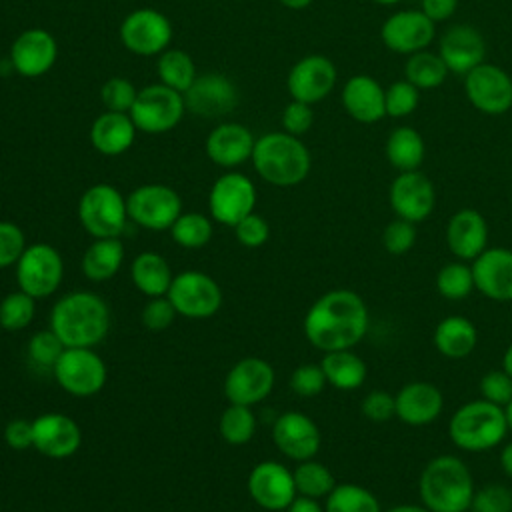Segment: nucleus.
Segmentation results:
<instances>
[{
  "instance_id": "obj_1",
  "label": "nucleus",
  "mask_w": 512,
  "mask_h": 512,
  "mask_svg": "<svg viewBox=\"0 0 512 512\" xmlns=\"http://www.w3.org/2000/svg\"><path fill=\"white\" fill-rule=\"evenodd\" d=\"M302 326L314 348L322 352L350 350L366 336L370 314L358 292L336 288L312 302Z\"/></svg>"
},
{
  "instance_id": "obj_2",
  "label": "nucleus",
  "mask_w": 512,
  "mask_h": 512,
  "mask_svg": "<svg viewBox=\"0 0 512 512\" xmlns=\"http://www.w3.org/2000/svg\"><path fill=\"white\" fill-rule=\"evenodd\" d=\"M108 328V306L94 292H68L52 306L50 330L64 348H94L104 340Z\"/></svg>"
},
{
  "instance_id": "obj_3",
  "label": "nucleus",
  "mask_w": 512,
  "mask_h": 512,
  "mask_svg": "<svg viewBox=\"0 0 512 512\" xmlns=\"http://www.w3.org/2000/svg\"><path fill=\"white\" fill-rule=\"evenodd\" d=\"M418 490L430 512H468L476 486L464 460L440 454L420 472Z\"/></svg>"
},
{
  "instance_id": "obj_4",
  "label": "nucleus",
  "mask_w": 512,
  "mask_h": 512,
  "mask_svg": "<svg viewBox=\"0 0 512 512\" xmlns=\"http://www.w3.org/2000/svg\"><path fill=\"white\" fill-rule=\"evenodd\" d=\"M252 164L260 178L272 186H296L306 180L312 158L298 136L288 132H268L254 142Z\"/></svg>"
},
{
  "instance_id": "obj_5",
  "label": "nucleus",
  "mask_w": 512,
  "mask_h": 512,
  "mask_svg": "<svg viewBox=\"0 0 512 512\" xmlns=\"http://www.w3.org/2000/svg\"><path fill=\"white\" fill-rule=\"evenodd\" d=\"M508 434L504 408L484 398L458 406L448 422L452 444L464 452H484L496 448Z\"/></svg>"
},
{
  "instance_id": "obj_6",
  "label": "nucleus",
  "mask_w": 512,
  "mask_h": 512,
  "mask_svg": "<svg viewBox=\"0 0 512 512\" xmlns=\"http://www.w3.org/2000/svg\"><path fill=\"white\" fill-rule=\"evenodd\" d=\"M78 218L94 238H118L126 228V198L112 184L90 186L78 202Z\"/></svg>"
},
{
  "instance_id": "obj_7",
  "label": "nucleus",
  "mask_w": 512,
  "mask_h": 512,
  "mask_svg": "<svg viewBox=\"0 0 512 512\" xmlns=\"http://www.w3.org/2000/svg\"><path fill=\"white\" fill-rule=\"evenodd\" d=\"M184 110V96L160 82L138 90L134 106L128 114L136 130L146 134H162L172 130L182 120Z\"/></svg>"
},
{
  "instance_id": "obj_8",
  "label": "nucleus",
  "mask_w": 512,
  "mask_h": 512,
  "mask_svg": "<svg viewBox=\"0 0 512 512\" xmlns=\"http://www.w3.org/2000/svg\"><path fill=\"white\" fill-rule=\"evenodd\" d=\"M64 276V262L60 252L46 244H30L16 262V282L26 294L38 298H48L56 292Z\"/></svg>"
},
{
  "instance_id": "obj_9",
  "label": "nucleus",
  "mask_w": 512,
  "mask_h": 512,
  "mask_svg": "<svg viewBox=\"0 0 512 512\" xmlns=\"http://www.w3.org/2000/svg\"><path fill=\"white\" fill-rule=\"evenodd\" d=\"M166 296L172 302L176 314L194 320L214 316L222 304V290L216 280L198 270L176 274Z\"/></svg>"
},
{
  "instance_id": "obj_10",
  "label": "nucleus",
  "mask_w": 512,
  "mask_h": 512,
  "mask_svg": "<svg viewBox=\"0 0 512 512\" xmlns=\"http://www.w3.org/2000/svg\"><path fill=\"white\" fill-rule=\"evenodd\" d=\"M52 374L62 390L78 398L94 396L106 384V364L92 348H64Z\"/></svg>"
},
{
  "instance_id": "obj_11",
  "label": "nucleus",
  "mask_w": 512,
  "mask_h": 512,
  "mask_svg": "<svg viewBox=\"0 0 512 512\" xmlns=\"http://www.w3.org/2000/svg\"><path fill=\"white\" fill-rule=\"evenodd\" d=\"M128 218L148 230H168L182 214V200L166 184H144L126 198Z\"/></svg>"
},
{
  "instance_id": "obj_12",
  "label": "nucleus",
  "mask_w": 512,
  "mask_h": 512,
  "mask_svg": "<svg viewBox=\"0 0 512 512\" xmlns=\"http://www.w3.org/2000/svg\"><path fill=\"white\" fill-rule=\"evenodd\" d=\"M468 102L482 114L500 116L512 108V78L496 64L482 62L464 76Z\"/></svg>"
},
{
  "instance_id": "obj_13",
  "label": "nucleus",
  "mask_w": 512,
  "mask_h": 512,
  "mask_svg": "<svg viewBox=\"0 0 512 512\" xmlns=\"http://www.w3.org/2000/svg\"><path fill=\"white\" fill-rule=\"evenodd\" d=\"M120 40L132 54H162L172 40V24L162 12L154 8H138L122 20Z\"/></svg>"
},
{
  "instance_id": "obj_14",
  "label": "nucleus",
  "mask_w": 512,
  "mask_h": 512,
  "mask_svg": "<svg viewBox=\"0 0 512 512\" xmlns=\"http://www.w3.org/2000/svg\"><path fill=\"white\" fill-rule=\"evenodd\" d=\"M256 188L252 180L240 172H226L210 188L208 208L216 222L236 226L244 216L254 212Z\"/></svg>"
},
{
  "instance_id": "obj_15",
  "label": "nucleus",
  "mask_w": 512,
  "mask_h": 512,
  "mask_svg": "<svg viewBox=\"0 0 512 512\" xmlns=\"http://www.w3.org/2000/svg\"><path fill=\"white\" fill-rule=\"evenodd\" d=\"M388 198L394 214L414 224L424 222L436 206L434 184L420 170L398 172V176L390 184Z\"/></svg>"
},
{
  "instance_id": "obj_16",
  "label": "nucleus",
  "mask_w": 512,
  "mask_h": 512,
  "mask_svg": "<svg viewBox=\"0 0 512 512\" xmlns=\"http://www.w3.org/2000/svg\"><path fill=\"white\" fill-rule=\"evenodd\" d=\"M436 34V24L422 10H400L390 14L382 28L380 38L384 46L396 54H414L426 50Z\"/></svg>"
},
{
  "instance_id": "obj_17",
  "label": "nucleus",
  "mask_w": 512,
  "mask_h": 512,
  "mask_svg": "<svg viewBox=\"0 0 512 512\" xmlns=\"http://www.w3.org/2000/svg\"><path fill=\"white\" fill-rule=\"evenodd\" d=\"M182 96L186 110L202 118H222L238 104V90L234 82L220 72L196 76L192 86Z\"/></svg>"
},
{
  "instance_id": "obj_18",
  "label": "nucleus",
  "mask_w": 512,
  "mask_h": 512,
  "mask_svg": "<svg viewBox=\"0 0 512 512\" xmlns=\"http://www.w3.org/2000/svg\"><path fill=\"white\" fill-rule=\"evenodd\" d=\"M248 492L260 508L270 512L286 510L298 496L294 474L274 460H264L250 470Z\"/></svg>"
},
{
  "instance_id": "obj_19",
  "label": "nucleus",
  "mask_w": 512,
  "mask_h": 512,
  "mask_svg": "<svg viewBox=\"0 0 512 512\" xmlns=\"http://www.w3.org/2000/svg\"><path fill=\"white\" fill-rule=\"evenodd\" d=\"M336 78H338V72L330 58L322 54H310L300 58L290 68L286 86L292 100L316 104L332 92Z\"/></svg>"
},
{
  "instance_id": "obj_20",
  "label": "nucleus",
  "mask_w": 512,
  "mask_h": 512,
  "mask_svg": "<svg viewBox=\"0 0 512 512\" xmlns=\"http://www.w3.org/2000/svg\"><path fill=\"white\" fill-rule=\"evenodd\" d=\"M274 386L272 366L256 356L238 360L224 380V394L230 404L252 406L262 402Z\"/></svg>"
},
{
  "instance_id": "obj_21",
  "label": "nucleus",
  "mask_w": 512,
  "mask_h": 512,
  "mask_svg": "<svg viewBox=\"0 0 512 512\" xmlns=\"http://www.w3.org/2000/svg\"><path fill=\"white\" fill-rule=\"evenodd\" d=\"M58 58L56 38L44 28H28L16 36L10 48V64L24 78L46 74Z\"/></svg>"
},
{
  "instance_id": "obj_22",
  "label": "nucleus",
  "mask_w": 512,
  "mask_h": 512,
  "mask_svg": "<svg viewBox=\"0 0 512 512\" xmlns=\"http://www.w3.org/2000/svg\"><path fill=\"white\" fill-rule=\"evenodd\" d=\"M272 440L284 456L304 462L318 454L322 438L310 416L302 412H284L272 426Z\"/></svg>"
},
{
  "instance_id": "obj_23",
  "label": "nucleus",
  "mask_w": 512,
  "mask_h": 512,
  "mask_svg": "<svg viewBox=\"0 0 512 512\" xmlns=\"http://www.w3.org/2000/svg\"><path fill=\"white\" fill-rule=\"evenodd\" d=\"M474 288L494 302H512V250L486 248L472 260Z\"/></svg>"
},
{
  "instance_id": "obj_24",
  "label": "nucleus",
  "mask_w": 512,
  "mask_h": 512,
  "mask_svg": "<svg viewBox=\"0 0 512 512\" xmlns=\"http://www.w3.org/2000/svg\"><path fill=\"white\" fill-rule=\"evenodd\" d=\"M34 448L48 458H68L82 442V432L76 420L60 412H46L32 420Z\"/></svg>"
},
{
  "instance_id": "obj_25",
  "label": "nucleus",
  "mask_w": 512,
  "mask_h": 512,
  "mask_svg": "<svg viewBox=\"0 0 512 512\" xmlns=\"http://www.w3.org/2000/svg\"><path fill=\"white\" fill-rule=\"evenodd\" d=\"M438 54L450 72L466 76L472 68L484 62L486 44L474 26L454 24L442 34Z\"/></svg>"
},
{
  "instance_id": "obj_26",
  "label": "nucleus",
  "mask_w": 512,
  "mask_h": 512,
  "mask_svg": "<svg viewBox=\"0 0 512 512\" xmlns=\"http://www.w3.org/2000/svg\"><path fill=\"white\" fill-rule=\"evenodd\" d=\"M396 418L408 426L432 424L444 410V396L432 382L414 380L404 384L396 394Z\"/></svg>"
},
{
  "instance_id": "obj_27",
  "label": "nucleus",
  "mask_w": 512,
  "mask_h": 512,
  "mask_svg": "<svg viewBox=\"0 0 512 512\" xmlns=\"http://www.w3.org/2000/svg\"><path fill=\"white\" fill-rule=\"evenodd\" d=\"M446 244L458 260L472 262L488 248L486 218L474 208H460L446 224Z\"/></svg>"
},
{
  "instance_id": "obj_28",
  "label": "nucleus",
  "mask_w": 512,
  "mask_h": 512,
  "mask_svg": "<svg viewBox=\"0 0 512 512\" xmlns=\"http://www.w3.org/2000/svg\"><path fill=\"white\" fill-rule=\"evenodd\" d=\"M254 142L256 138L244 124L224 122L208 134L206 154L214 164L222 168H234L252 158Z\"/></svg>"
},
{
  "instance_id": "obj_29",
  "label": "nucleus",
  "mask_w": 512,
  "mask_h": 512,
  "mask_svg": "<svg viewBox=\"0 0 512 512\" xmlns=\"http://www.w3.org/2000/svg\"><path fill=\"white\" fill-rule=\"evenodd\" d=\"M342 106L356 122L374 124L386 116L384 88L368 74L350 76L342 88Z\"/></svg>"
},
{
  "instance_id": "obj_30",
  "label": "nucleus",
  "mask_w": 512,
  "mask_h": 512,
  "mask_svg": "<svg viewBox=\"0 0 512 512\" xmlns=\"http://www.w3.org/2000/svg\"><path fill=\"white\" fill-rule=\"evenodd\" d=\"M136 138V126L126 112H104L90 126V142L104 156L124 154Z\"/></svg>"
},
{
  "instance_id": "obj_31",
  "label": "nucleus",
  "mask_w": 512,
  "mask_h": 512,
  "mask_svg": "<svg viewBox=\"0 0 512 512\" xmlns=\"http://www.w3.org/2000/svg\"><path fill=\"white\" fill-rule=\"evenodd\" d=\"M432 342L444 358L460 360L472 354L476 348L478 330L466 316H446L436 324Z\"/></svg>"
},
{
  "instance_id": "obj_32",
  "label": "nucleus",
  "mask_w": 512,
  "mask_h": 512,
  "mask_svg": "<svg viewBox=\"0 0 512 512\" xmlns=\"http://www.w3.org/2000/svg\"><path fill=\"white\" fill-rule=\"evenodd\" d=\"M130 276H132L134 286L142 294H146L150 298L166 296L168 288L172 284V278H174L166 258L156 254V252H142V254H138L132 260Z\"/></svg>"
},
{
  "instance_id": "obj_33",
  "label": "nucleus",
  "mask_w": 512,
  "mask_h": 512,
  "mask_svg": "<svg viewBox=\"0 0 512 512\" xmlns=\"http://www.w3.org/2000/svg\"><path fill=\"white\" fill-rule=\"evenodd\" d=\"M384 152L392 168H396L398 172H410V170H418L420 164L424 162L426 146H424V138L416 128L400 126L388 134Z\"/></svg>"
},
{
  "instance_id": "obj_34",
  "label": "nucleus",
  "mask_w": 512,
  "mask_h": 512,
  "mask_svg": "<svg viewBox=\"0 0 512 512\" xmlns=\"http://www.w3.org/2000/svg\"><path fill=\"white\" fill-rule=\"evenodd\" d=\"M326 382L338 390H356L364 384L368 368L366 362L350 350H334L324 352L320 362Z\"/></svg>"
},
{
  "instance_id": "obj_35",
  "label": "nucleus",
  "mask_w": 512,
  "mask_h": 512,
  "mask_svg": "<svg viewBox=\"0 0 512 512\" xmlns=\"http://www.w3.org/2000/svg\"><path fill=\"white\" fill-rule=\"evenodd\" d=\"M124 260L120 238H96L82 256V272L92 282L110 280Z\"/></svg>"
},
{
  "instance_id": "obj_36",
  "label": "nucleus",
  "mask_w": 512,
  "mask_h": 512,
  "mask_svg": "<svg viewBox=\"0 0 512 512\" xmlns=\"http://www.w3.org/2000/svg\"><path fill=\"white\" fill-rule=\"evenodd\" d=\"M448 66L444 64L440 54L430 50H420L408 56L404 66V76L412 82L418 90H432L444 84L448 76Z\"/></svg>"
},
{
  "instance_id": "obj_37",
  "label": "nucleus",
  "mask_w": 512,
  "mask_h": 512,
  "mask_svg": "<svg viewBox=\"0 0 512 512\" xmlns=\"http://www.w3.org/2000/svg\"><path fill=\"white\" fill-rule=\"evenodd\" d=\"M156 70L160 82L180 94H184L198 76L194 60L178 48H166L158 58Z\"/></svg>"
},
{
  "instance_id": "obj_38",
  "label": "nucleus",
  "mask_w": 512,
  "mask_h": 512,
  "mask_svg": "<svg viewBox=\"0 0 512 512\" xmlns=\"http://www.w3.org/2000/svg\"><path fill=\"white\" fill-rule=\"evenodd\" d=\"M326 512H382L378 498L364 486L344 482L336 484L326 496Z\"/></svg>"
},
{
  "instance_id": "obj_39",
  "label": "nucleus",
  "mask_w": 512,
  "mask_h": 512,
  "mask_svg": "<svg viewBox=\"0 0 512 512\" xmlns=\"http://www.w3.org/2000/svg\"><path fill=\"white\" fill-rule=\"evenodd\" d=\"M292 474H294L296 492L300 496H308L316 500L326 498L336 486V480L330 468L324 466L322 462H316L314 458L300 462Z\"/></svg>"
},
{
  "instance_id": "obj_40",
  "label": "nucleus",
  "mask_w": 512,
  "mask_h": 512,
  "mask_svg": "<svg viewBox=\"0 0 512 512\" xmlns=\"http://www.w3.org/2000/svg\"><path fill=\"white\" fill-rule=\"evenodd\" d=\"M220 436L232 444V446H242L252 440L256 432V416L250 410V406L244 404H230L218 422Z\"/></svg>"
},
{
  "instance_id": "obj_41",
  "label": "nucleus",
  "mask_w": 512,
  "mask_h": 512,
  "mask_svg": "<svg viewBox=\"0 0 512 512\" xmlns=\"http://www.w3.org/2000/svg\"><path fill=\"white\" fill-rule=\"evenodd\" d=\"M436 290L446 300H464L474 290L472 266L464 260L444 264L436 274Z\"/></svg>"
},
{
  "instance_id": "obj_42",
  "label": "nucleus",
  "mask_w": 512,
  "mask_h": 512,
  "mask_svg": "<svg viewBox=\"0 0 512 512\" xmlns=\"http://www.w3.org/2000/svg\"><path fill=\"white\" fill-rule=\"evenodd\" d=\"M170 234L182 248H202L212 238V222L200 212H182L170 226Z\"/></svg>"
},
{
  "instance_id": "obj_43",
  "label": "nucleus",
  "mask_w": 512,
  "mask_h": 512,
  "mask_svg": "<svg viewBox=\"0 0 512 512\" xmlns=\"http://www.w3.org/2000/svg\"><path fill=\"white\" fill-rule=\"evenodd\" d=\"M36 312V298L24 290L10 292L0 302V326L8 332H18L26 328Z\"/></svg>"
},
{
  "instance_id": "obj_44",
  "label": "nucleus",
  "mask_w": 512,
  "mask_h": 512,
  "mask_svg": "<svg viewBox=\"0 0 512 512\" xmlns=\"http://www.w3.org/2000/svg\"><path fill=\"white\" fill-rule=\"evenodd\" d=\"M62 352H64V344L60 342V338L50 328L36 332L28 340V348H26L28 362L36 370H42V372H48V370L52 372Z\"/></svg>"
},
{
  "instance_id": "obj_45",
  "label": "nucleus",
  "mask_w": 512,
  "mask_h": 512,
  "mask_svg": "<svg viewBox=\"0 0 512 512\" xmlns=\"http://www.w3.org/2000/svg\"><path fill=\"white\" fill-rule=\"evenodd\" d=\"M418 102H420V90L406 78L392 82L384 90L386 116H390V118L410 116L418 108Z\"/></svg>"
},
{
  "instance_id": "obj_46",
  "label": "nucleus",
  "mask_w": 512,
  "mask_h": 512,
  "mask_svg": "<svg viewBox=\"0 0 512 512\" xmlns=\"http://www.w3.org/2000/svg\"><path fill=\"white\" fill-rule=\"evenodd\" d=\"M138 96V90L128 78L114 76L104 82L100 88V100L110 112H130L134 106V100Z\"/></svg>"
},
{
  "instance_id": "obj_47",
  "label": "nucleus",
  "mask_w": 512,
  "mask_h": 512,
  "mask_svg": "<svg viewBox=\"0 0 512 512\" xmlns=\"http://www.w3.org/2000/svg\"><path fill=\"white\" fill-rule=\"evenodd\" d=\"M416 244V224L404 218H394L382 230V246L388 254L402 256Z\"/></svg>"
},
{
  "instance_id": "obj_48",
  "label": "nucleus",
  "mask_w": 512,
  "mask_h": 512,
  "mask_svg": "<svg viewBox=\"0 0 512 512\" xmlns=\"http://www.w3.org/2000/svg\"><path fill=\"white\" fill-rule=\"evenodd\" d=\"M470 512H512V490L504 484H484L474 490Z\"/></svg>"
},
{
  "instance_id": "obj_49",
  "label": "nucleus",
  "mask_w": 512,
  "mask_h": 512,
  "mask_svg": "<svg viewBox=\"0 0 512 512\" xmlns=\"http://www.w3.org/2000/svg\"><path fill=\"white\" fill-rule=\"evenodd\" d=\"M480 398L496 404V406H506L512 400V376H508L502 368L500 370H488L480 382Z\"/></svg>"
},
{
  "instance_id": "obj_50",
  "label": "nucleus",
  "mask_w": 512,
  "mask_h": 512,
  "mask_svg": "<svg viewBox=\"0 0 512 512\" xmlns=\"http://www.w3.org/2000/svg\"><path fill=\"white\" fill-rule=\"evenodd\" d=\"M326 384L328 382L320 364H300L290 376V388L302 398L318 396Z\"/></svg>"
},
{
  "instance_id": "obj_51",
  "label": "nucleus",
  "mask_w": 512,
  "mask_h": 512,
  "mask_svg": "<svg viewBox=\"0 0 512 512\" xmlns=\"http://www.w3.org/2000/svg\"><path fill=\"white\" fill-rule=\"evenodd\" d=\"M26 250V236L14 222L0 220V268L16 264Z\"/></svg>"
},
{
  "instance_id": "obj_52",
  "label": "nucleus",
  "mask_w": 512,
  "mask_h": 512,
  "mask_svg": "<svg viewBox=\"0 0 512 512\" xmlns=\"http://www.w3.org/2000/svg\"><path fill=\"white\" fill-rule=\"evenodd\" d=\"M360 412L364 414V418H368L370 422H376V424H382V422L394 418L396 416L394 394H390L386 390H370L360 402Z\"/></svg>"
},
{
  "instance_id": "obj_53",
  "label": "nucleus",
  "mask_w": 512,
  "mask_h": 512,
  "mask_svg": "<svg viewBox=\"0 0 512 512\" xmlns=\"http://www.w3.org/2000/svg\"><path fill=\"white\" fill-rule=\"evenodd\" d=\"M176 318V310L168 296H156L150 298L142 310V324L152 330V332H162L166 330Z\"/></svg>"
},
{
  "instance_id": "obj_54",
  "label": "nucleus",
  "mask_w": 512,
  "mask_h": 512,
  "mask_svg": "<svg viewBox=\"0 0 512 512\" xmlns=\"http://www.w3.org/2000/svg\"><path fill=\"white\" fill-rule=\"evenodd\" d=\"M234 232H236V238H238V242L242 244V246H246V248H258V246H262L266 240H268V236H270V226H268V222L262 218V216H258V214H248V216H244L236 226H234Z\"/></svg>"
},
{
  "instance_id": "obj_55",
  "label": "nucleus",
  "mask_w": 512,
  "mask_h": 512,
  "mask_svg": "<svg viewBox=\"0 0 512 512\" xmlns=\"http://www.w3.org/2000/svg\"><path fill=\"white\" fill-rule=\"evenodd\" d=\"M312 122H314L312 104H306L300 100H292L290 104H286V108L282 112L284 132H288L292 136H302L312 128Z\"/></svg>"
},
{
  "instance_id": "obj_56",
  "label": "nucleus",
  "mask_w": 512,
  "mask_h": 512,
  "mask_svg": "<svg viewBox=\"0 0 512 512\" xmlns=\"http://www.w3.org/2000/svg\"><path fill=\"white\" fill-rule=\"evenodd\" d=\"M4 440L14 450L34 448V426L30 420L14 418L4 428Z\"/></svg>"
},
{
  "instance_id": "obj_57",
  "label": "nucleus",
  "mask_w": 512,
  "mask_h": 512,
  "mask_svg": "<svg viewBox=\"0 0 512 512\" xmlns=\"http://www.w3.org/2000/svg\"><path fill=\"white\" fill-rule=\"evenodd\" d=\"M458 8V0H422V12L436 24L454 16Z\"/></svg>"
},
{
  "instance_id": "obj_58",
  "label": "nucleus",
  "mask_w": 512,
  "mask_h": 512,
  "mask_svg": "<svg viewBox=\"0 0 512 512\" xmlns=\"http://www.w3.org/2000/svg\"><path fill=\"white\" fill-rule=\"evenodd\" d=\"M286 512H326L324 506H320V502L316 498H308V496H296L290 506L286 508Z\"/></svg>"
},
{
  "instance_id": "obj_59",
  "label": "nucleus",
  "mask_w": 512,
  "mask_h": 512,
  "mask_svg": "<svg viewBox=\"0 0 512 512\" xmlns=\"http://www.w3.org/2000/svg\"><path fill=\"white\" fill-rule=\"evenodd\" d=\"M500 468L512 480V442L504 444V448L500 450Z\"/></svg>"
},
{
  "instance_id": "obj_60",
  "label": "nucleus",
  "mask_w": 512,
  "mask_h": 512,
  "mask_svg": "<svg viewBox=\"0 0 512 512\" xmlns=\"http://www.w3.org/2000/svg\"><path fill=\"white\" fill-rule=\"evenodd\" d=\"M382 512H430L424 504H398L392 508H386Z\"/></svg>"
},
{
  "instance_id": "obj_61",
  "label": "nucleus",
  "mask_w": 512,
  "mask_h": 512,
  "mask_svg": "<svg viewBox=\"0 0 512 512\" xmlns=\"http://www.w3.org/2000/svg\"><path fill=\"white\" fill-rule=\"evenodd\" d=\"M502 370L512 376V342L506 346L504 354H502Z\"/></svg>"
},
{
  "instance_id": "obj_62",
  "label": "nucleus",
  "mask_w": 512,
  "mask_h": 512,
  "mask_svg": "<svg viewBox=\"0 0 512 512\" xmlns=\"http://www.w3.org/2000/svg\"><path fill=\"white\" fill-rule=\"evenodd\" d=\"M280 4L286 8H292V10H302V8L310 6L312 0H280Z\"/></svg>"
},
{
  "instance_id": "obj_63",
  "label": "nucleus",
  "mask_w": 512,
  "mask_h": 512,
  "mask_svg": "<svg viewBox=\"0 0 512 512\" xmlns=\"http://www.w3.org/2000/svg\"><path fill=\"white\" fill-rule=\"evenodd\" d=\"M504 418H506V426H508V432H512V400L504 406Z\"/></svg>"
},
{
  "instance_id": "obj_64",
  "label": "nucleus",
  "mask_w": 512,
  "mask_h": 512,
  "mask_svg": "<svg viewBox=\"0 0 512 512\" xmlns=\"http://www.w3.org/2000/svg\"><path fill=\"white\" fill-rule=\"evenodd\" d=\"M374 4H380V6H394V4H398V2H402V0H372Z\"/></svg>"
}]
</instances>
